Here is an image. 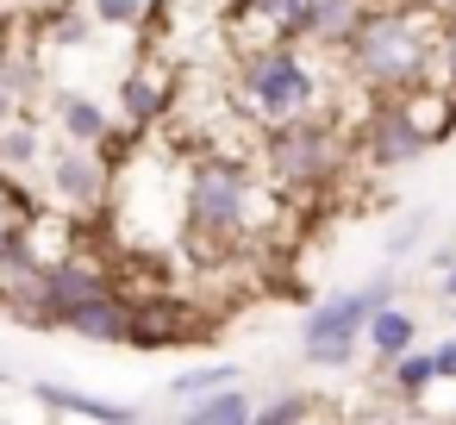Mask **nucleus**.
<instances>
[{
	"label": "nucleus",
	"instance_id": "1",
	"mask_svg": "<svg viewBox=\"0 0 456 425\" xmlns=\"http://www.w3.org/2000/svg\"><path fill=\"white\" fill-rule=\"evenodd\" d=\"M437 26L444 7L431 0H369L338 57L362 94H412L437 69Z\"/></svg>",
	"mask_w": 456,
	"mask_h": 425
},
{
	"label": "nucleus",
	"instance_id": "2",
	"mask_svg": "<svg viewBox=\"0 0 456 425\" xmlns=\"http://www.w3.org/2000/svg\"><path fill=\"white\" fill-rule=\"evenodd\" d=\"M263 194L269 188H263V176H256L250 157L207 151L182 176V232L200 250H213V244L225 250V244H238V238H250L263 225Z\"/></svg>",
	"mask_w": 456,
	"mask_h": 425
},
{
	"label": "nucleus",
	"instance_id": "3",
	"mask_svg": "<svg viewBox=\"0 0 456 425\" xmlns=\"http://www.w3.org/2000/svg\"><path fill=\"white\" fill-rule=\"evenodd\" d=\"M232 107L244 113V126H275V119H294V113H319L325 107V69L294 38L244 45L238 76H232Z\"/></svg>",
	"mask_w": 456,
	"mask_h": 425
},
{
	"label": "nucleus",
	"instance_id": "4",
	"mask_svg": "<svg viewBox=\"0 0 456 425\" xmlns=\"http://www.w3.org/2000/svg\"><path fill=\"white\" fill-rule=\"evenodd\" d=\"M256 163L281 194H325L350 163V132L325 113H294L275 126H256Z\"/></svg>",
	"mask_w": 456,
	"mask_h": 425
},
{
	"label": "nucleus",
	"instance_id": "5",
	"mask_svg": "<svg viewBox=\"0 0 456 425\" xmlns=\"http://www.w3.org/2000/svg\"><path fill=\"white\" fill-rule=\"evenodd\" d=\"M45 182H51V213H63V219L107 213V200H113L107 144H76V138L45 144Z\"/></svg>",
	"mask_w": 456,
	"mask_h": 425
},
{
	"label": "nucleus",
	"instance_id": "6",
	"mask_svg": "<svg viewBox=\"0 0 456 425\" xmlns=\"http://www.w3.org/2000/svg\"><path fill=\"white\" fill-rule=\"evenodd\" d=\"M350 138H356V157L369 169H406V163H419L431 151V138L419 132L406 94H369V113L356 119Z\"/></svg>",
	"mask_w": 456,
	"mask_h": 425
},
{
	"label": "nucleus",
	"instance_id": "7",
	"mask_svg": "<svg viewBox=\"0 0 456 425\" xmlns=\"http://www.w3.org/2000/svg\"><path fill=\"white\" fill-rule=\"evenodd\" d=\"M362 319H369V306H362L356 288L325 294V300L306 313V325H300V356H306L313 369H350L356 350H362Z\"/></svg>",
	"mask_w": 456,
	"mask_h": 425
},
{
	"label": "nucleus",
	"instance_id": "8",
	"mask_svg": "<svg viewBox=\"0 0 456 425\" xmlns=\"http://www.w3.org/2000/svg\"><path fill=\"white\" fill-rule=\"evenodd\" d=\"M101 288H113V269L101 257H88L76 244L57 250V257H45V275H38V325H57L69 306H82Z\"/></svg>",
	"mask_w": 456,
	"mask_h": 425
},
{
	"label": "nucleus",
	"instance_id": "9",
	"mask_svg": "<svg viewBox=\"0 0 456 425\" xmlns=\"http://www.w3.org/2000/svg\"><path fill=\"white\" fill-rule=\"evenodd\" d=\"M132 350H169V344H200V319L188 313L182 294L169 288H151V294H132V331H126Z\"/></svg>",
	"mask_w": 456,
	"mask_h": 425
},
{
	"label": "nucleus",
	"instance_id": "10",
	"mask_svg": "<svg viewBox=\"0 0 456 425\" xmlns=\"http://www.w3.org/2000/svg\"><path fill=\"white\" fill-rule=\"evenodd\" d=\"M169 107H175V76H169V63L144 57L138 69H126V82H119V113H126L132 132H151Z\"/></svg>",
	"mask_w": 456,
	"mask_h": 425
},
{
	"label": "nucleus",
	"instance_id": "11",
	"mask_svg": "<svg viewBox=\"0 0 456 425\" xmlns=\"http://www.w3.org/2000/svg\"><path fill=\"white\" fill-rule=\"evenodd\" d=\"M57 331L88 338V344H126V331H132V294L113 282V288L88 294L82 306H69V313L57 319Z\"/></svg>",
	"mask_w": 456,
	"mask_h": 425
},
{
	"label": "nucleus",
	"instance_id": "12",
	"mask_svg": "<svg viewBox=\"0 0 456 425\" xmlns=\"http://www.w3.org/2000/svg\"><path fill=\"white\" fill-rule=\"evenodd\" d=\"M306 13H313V0H225L232 26H263L269 38H294V45H300Z\"/></svg>",
	"mask_w": 456,
	"mask_h": 425
},
{
	"label": "nucleus",
	"instance_id": "13",
	"mask_svg": "<svg viewBox=\"0 0 456 425\" xmlns=\"http://www.w3.org/2000/svg\"><path fill=\"white\" fill-rule=\"evenodd\" d=\"M362 7H369V0H313V13H306V26H300V45H313V51L338 57Z\"/></svg>",
	"mask_w": 456,
	"mask_h": 425
},
{
	"label": "nucleus",
	"instance_id": "14",
	"mask_svg": "<svg viewBox=\"0 0 456 425\" xmlns=\"http://www.w3.org/2000/svg\"><path fill=\"white\" fill-rule=\"evenodd\" d=\"M57 126H63V138H76V144H113V113L101 107V101H88V94H76V88H57Z\"/></svg>",
	"mask_w": 456,
	"mask_h": 425
},
{
	"label": "nucleus",
	"instance_id": "15",
	"mask_svg": "<svg viewBox=\"0 0 456 425\" xmlns=\"http://www.w3.org/2000/svg\"><path fill=\"white\" fill-rule=\"evenodd\" d=\"M38 163H45V132H38V119L13 113L7 126H0V176H7V182H26Z\"/></svg>",
	"mask_w": 456,
	"mask_h": 425
},
{
	"label": "nucleus",
	"instance_id": "16",
	"mask_svg": "<svg viewBox=\"0 0 456 425\" xmlns=\"http://www.w3.org/2000/svg\"><path fill=\"white\" fill-rule=\"evenodd\" d=\"M362 344H369V356H381V363H387V356H400V350H412V344H419V319H412L406 306H394V300H387V306H375V313L362 319Z\"/></svg>",
	"mask_w": 456,
	"mask_h": 425
},
{
	"label": "nucleus",
	"instance_id": "17",
	"mask_svg": "<svg viewBox=\"0 0 456 425\" xmlns=\"http://www.w3.org/2000/svg\"><path fill=\"white\" fill-rule=\"evenodd\" d=\"M32 394H38V406H51V413H76V419H101V425L138 419V406H126V400H94V394H76V388H63V381H38Z\"/></svg>",
	"mask_w": 456,
	"mask_h": 425
},
{
	"label": "nucleus",
	"instance_id": "18",
	"mask_svg": "<svg viewBox=\"0 0 456 425\" xmlns=\"http://www.w3.org/2000/svg\"><path fill=\"white\" fill-rule=\"evenodd\" d=\"M182 406H188V425H250V413H256V400L238 381H219V388H207Z\"/></svg>",
	"mask_w": 456,
	"mask_h": 425
},
{
	"label": "nucleus",
	"instance_id": "19",
	"mask_svg": "<svg viewBox=\"0 0 456 425\" xmlns=\"http://www.w3.org/2000/svg\"><path fill=\"white\" fill-rule=\"evenodd\" d=\"M387 381H394V394H406V400H425V388L437 381V369H431V350H400V356H387Z\"/></svg>",
	"mask_w": 456,
	"mask_h": 425
},
{
	"label": "nucleus",
	"instance_id": "20",
	"mask_svg": "<svg viewBox=\"0 0 456 425\" xmlns=\"http://www.w3.org/2000/svg\"><path fill=\"white\" fill-rule=\"evenodd\" d=\"M313 413H319V400H313V394L281 388V394H269V400L250 413V425H294V419H313Z\"/></svg>",
	"mask_w": 456,
	"mask_h": 425
},
{
	"label": "nucleus",
	"instance_id": "21",
	"mask_svg": "<svg viewBox=\"0 0 456 425\" xmlns=\"http://www.w3.org/2000/svg\"><path fill=\"white\" fill-rule=\"evenodd\" d=\"M219 381H238V363H200V369L175 375V381H169V400H194V394H207V388H219Z\"/></svg>",
	"mask_w": 456,
	"mask_h": 425
},
{
	"label": "nucleus",
	"instance_id": "22",
	"mask_svg": "<svg viewBox=\"0 0 456 425\" xmlns=\"http://www.w3.org/2000/svg\"><path fill=\"white\" fill-rule=\"evenodd\" d=\"M431 82L456 94V13H444V26H437V69H431Z\"/></svg>",
	"mask_w": 456,
	"mask_h": 425
},
{
	"label": "nucleus",
	"instance_id": "23",
	"mask_svg": "<svg viewBox=\"0 0 456 425\" xmlns=\"http://www.w3.org/2000/svg\"><path fill=\"white\" fill-rule=\"evenodd\" d=\"M88 13L101 26H138L144 20V0H88Z\"/></svg>",
	"mask_w": 456,
	"mask_h": 425
},
{
	"label": "nucleus",
	"instance_id": "24",
	"mask_svg": "<svg viewBox=\"0 0 456 425\" xmlns=\"http://www.w3.org/2000/svg\"><path fill=\"white\" fill-rule=\"evenodd\" d=\"M425 225H431L425 213H406V219L394 225V238H387V257H406V250L419 244V232H425Z\"/></svg>",
	"mask_w": 456,
	"mask_h": 425
},
{
	"label": "nucleus",
	"instance_id": "25",
	"mask_svg": "<svg viewBox=\"0 0 456 425\" xmlns=\"http://www.w3.org/2000/svg\"><path fill=\"white\" fill-rule=\"evenodd\" d=\"M431 369H437V381H456V338H444L431 350Z\"/></svg>",
	"mask_w": 456,
	"mask_h": 425
},
{
	"label": "nucleus",
	"instance_id": "26",
	"mask_svg": "<svg viewBox=\"0 0 456 425\" xmlns=\"http://www.w3.org/2000/svg\"><path fill=\"white\" fill-rule=\"evenodd\" d=\"M13 113H20V94H13V88H7V82H0V126H7V119H13Z\"/></svg>",
	"mask_w": 456,
	"mask_h": 425
},
{
	"label": "nucleus",
	"instance_id": "27",
	"mask_svg": "<svg viewBox=\"0 0 456 425\" xmlns=\"http://www.w3.org/2000/svg\"><path fill=\"white\" fill-rule=\"evenodd\" d=\"M437 294H444V300H456V263L444 269V282H437Z\"/></svg>",
	"mask_w": 456,
	"mask_h": 425
},
{
	"label": "nucleus",
	"instance_id": "28",
	"mask_svg": "<svg viewBox=\"0 0 456 425\" xmlns=\"http://www.w3.org/2000/svg\"><path fill=\"white\" fill-rule=\"evenodd\" d=\"M26 7H63V0H26Z\"/></svg>",
	"mask_w": 456,
	"mask_h": 425
},
{
	"label": "nucleus",
	"instance_id": "29",
	"mask_svg": "<svg viewBox=\"0 0 456 425\" xmlns=\"http://www.w3.org/2000/svg\"><path fill=\"white\" fill-rule=\"evenodd\" d=\"M0 388H7V375H0Z\"/></svg>",
	"mask_w": 456,
	"mask_h": 425
}]
</instances>
